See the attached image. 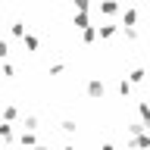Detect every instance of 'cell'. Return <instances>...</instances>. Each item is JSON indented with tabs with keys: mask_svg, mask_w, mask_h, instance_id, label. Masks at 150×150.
Here are the masks:
<instances>
[{
	"mask_svg": "<svg viewBox=\"0 0 150 150\" xmlns=\"http://www.w3.org/2000/svg\"><path fill=\"white\" fill-rule=\"evenodd\" d=\"M88 94H91V97H100L103 94V81H91L88 84Z\"/></svg>",
	"mask_w": 150,
	"mask_h": 150,
	"instance_id": "cell-1",
	"label": "cell"
},
{
	"mask_svg": "<svg viewBox=\"0 0 150 150\" xmlns=\"http://www.w3.org/2000/svg\"><path fill=\"white\" fill-rule=\"evenodd\" d=\"M134 19H138V13H134V9H128V13H125V25H131Z\"/></svg>",
	"mask_w": 150,
	"mask_h": 150,
	"instance_id": "cell-4",
	"label": "cell"
},
{
	"mask_svg": "<svg viewBox=\"0 0 150 150\" xmlns=\"http://www.w3.org/2000/svg\"><path fill=\"white\" fill-rule=\"evenodd\" d=\"M13 131H9V125H0V138H9Z\"/></svg>",
	"mask_w": 150,
	"mask_h": 150,
	"instance_id": "cell-5",
	"label": "cell"
},
{
	"mask_svg": "<svg viewBox=\"0 0 150 150\" xmlns=\"http://www.w3.org/2000/svg\"><path fill=\"white\" fill-rule=\"evenodd\" d=\"M25 47H28V50H35V47H38V38L35 35H25Z\"/></svg>",
	"mask_w": 150,
	"mask_h": 150,
	"instance_id": "cell-2",
	"label": "cell"
},
{
	"mask_svg": "<svg viewBox=\"0 0 150 150\" xmlns=\"http://www.w3.org/2000/svg\"><path fill=\"white\" fill-rule=\"evenodd\" d=\"M66 150H72V147H66Z\"/></svg>",
	"mask_w": 150,
	"mask_h": 150,
	"instance_id": "cell-8",
	"label": "cell"
},
{
	"mask_svg": "<svg viewBox=\"0 0 150 150\" xmlns=\"http://www.w3.org/2000/svg\"><path fill=\"white\" fill-rule=\"evenodd\" d=\"M100 9H103V13H116V3H112V0H106V3H100Z\"/></svg>",
	"mask_w": 150,
	"mask_h": 150,
	"instance_id": "cell-3",
	"label": "cell"
},
{
	"mask_svg": "<svg viewBox=\"0 0 150 150\" xmlns=\"http://www.w3.org/2000/svg\"><path fill=\"white\" fill-rule=\"evenodd\" d=\"M75 6H78V9L84 13V9H88V0H75Z\"/></svg>",
	"mask_w": 150,
	"mask_h": 150,
	"instance_id": "cell-6",
	"label": "cell"
},
{
	"mask_svg": "<svg viewBox=\"0 0 150 150\" xmlns=\"http://www.w3.org/2000/svg\"><path fill=\"white\" fill-rule=\"evenodd\" d=\"M6 50H9V47H6V41H0V56H6Z\"/></svg>",
	"mask_w": 150,
	"mask_h": 150,
	"instance_id": "cell-7",
	"label": "cell"
}]
</instances>
